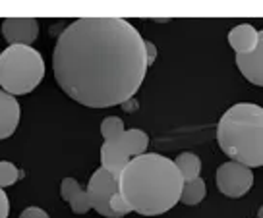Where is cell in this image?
<instances>
[{
    "mask_svg": "<svg viewBox=\"0 0 263 218\" xmlns=\"http://www.w3.org/2000/svg\"><path fill=\"white\" fill-rule=\"evenodd\" d=\"M58 85L76 103L108 108L134 98L147 72L143 37L120 17H82L66 25L52 52Z\"/></svg>",
    "mask_w": 263,
    "mask_h": 218,
    "instance_id": "6da1fadb",
    "label": "cell"
},
{
    "mask_svg": "<svg viewBox=\"0 0 263 218\" xmlns=\"http://www.w3.org/2000/svg\"><path fill=\"white\" fill-rule=\"evenodd\" d=\"M182 182L174 161L159 153H143L130 158L118 174V193L130 210L157 216L180 201Z\"/></svg>",
    "mask_w": 263,
    "mask_h": 218,
    "instance_id": "7a4b0ae2",
    "label": "cell"
},
{
    "mask_svg": "<svg viewBox=\"0 0 263 218\" xmlns=\"http://www.w3.org/2000/svg\"><path fill=\"white\" fill-rule=\"evenodd\" d=\"M217 141L232 162L246 168L263 164V108L252 103H238L221 116Z\"/></svg>",
    "mask_w": 263,
    "mask_h": 218,
    "instance_id": "3957f363",
    "label": "cell"
},
{
    "mask_svg": "<svg viewBox=\"0 0 263 218\" xmlns=\"http://www.w3.org/2000/svg\"><path fill=\"white\" fill-rule=\"evenodd\" d=\"M45 77V60L33 47L14 45L0 52V87L12 97L31 93Z\"/></svg>",
    "mask_w": 263,
    "mask_h": 218,
    "instance_id": "277c9868",
    "label": "cell"
},
{
    "mask_svg": "<svg viewBox=\"0 0 263 218\" xmlns=\"http://www.w3.org/2000/svg\"><path fill=\"white\" fill-rule=\"evenodd\" d=\"M254 186V174L252 170L242 166L238 162H224L217 170V187L222 195L238 199L246 195Z\"/></svg>",
    "mask_w": 263,
    "mask_h": 218,
    "instance_id": "5b68a950",
    "label": "cell"
},
{
    "mask_svg": "<svg viewBox=\"0 0 263 218\" xmlns=\"http://www.w3.org/2000/svg\"><path fill=\"white\" fill-rule=\"evenodd\" d=\"M89 197L91 209H95L99 214L107 218H116L115 212L108 207V201L115 193H118V178L103 168H97L89 180V186L85 189Z\"/></svg>",
    "mask_w": 263,
    "mask_h": 218,
    "instance_id": "8992f818",
    "label": "cell"
},
{
    "mask_svg": "<svg viewBox=\"0 0 263 218\" xmlns=\"http://www.w3.org/2000/svg\"><path fill=\"white\" fill-rule=\"evenodd\" d=\"M2 35L10 47H31L33 41L39 37V22L33 17H10L2 24Z\"/></svg>",
    "mask_w": 263,
    "mask_h": 218,
    "instance_id": "52a82bcc",
    "label": "cell"
},
{
    "mask_svg": "<svg viewBox=\"0 0 263 218\" xmlns=\"http://www.w3.org/2000/svg\"><path fill=\"white\" fill-rule=\"evenodd\" d=\"M263 33L257 31L254 25L250 24H240L232 27L229 33V43L230 47L236 50V54H246L255 50L263 43Z\"/></svg>",
    "mask_w": 263,
    "mask_h": 218,
    "instance_id": "ba28073f",
    "label": "cell"
},
{
    "mask_svg": "<svg viewBox=\"0 0 263 218\" xmlns=\"http://www.w3.org/2000/svg\"><path fill=\"white\" fill-rule=\"evenodd\" d=\"M20 124V103L0 89V141L8 139Z\"/></svg>",
    "mask_w": 263,
    "mask_h": 218,
    "instance_id": "9c48e42d",
    "label": "cell"
},
{
    "mask_svg": "<svg viewBox=\"0 0 263 218\" xmlns=\"http://www.w3.org/2000/svg\"><path fill=\"white\" fill-rule=\"evenodd\" d=\"M236 66L250 83L257 87L263 85V43L252 52L236 54Z\"/></svg>",
    "mask_w": 263,
    "mask_h": 218,
    "instance_id": "30bf717a",
    "label": "cell"
},
{
    "mask_svg": "<svg viewBox=\"0 0 263 218\" xmlns=\"http://www.w3.org/2000/svg\"><path fill=\"white\" fill-rule=\"evenodd\" d=\"M101 162H103L101 168L118 178L122 168L130 162V156L126 154L122 147L118 145V141H105L101 147Z\"/></svg>",
    "mask_w": 263,
    "mask_h": 218,
    "instance_id": "8fae6325",
    "label": "cell"
},
{
    "mask_svg": "<svg viewBox=\"0 0 263 218\" xmlns=\"http://www.w3.org/2000/svg\"><path fill=\"white\" fill-rule=\"evenodd\" d=\"M116 141H118V145L122 147L130 158L143 154L147 151V145H149L147 133L141 131V129H124V133Z\"/></svg>",
    "mask_w": 263,
    "mask_h": 218,
    "instance_id": "7c38bea8",
    "label": "cell"
},
{
    "mask_svg": "<svg viewBox=\"0 0 263 218\" xmlns=\"http://www.w3.org/2000/svg\"><path fill=\"white\" fill-rule=\"evenodd\" d=\"M174 166L180 174L182 182H192V180L199 178V172H201V161L199 156L194 153H180L178 158L174 161Z\"/></svg>",
    "mask_w": 263,
    "mask_h": 218,
    "instance_id": "4fadbf2b",
    "label": "cell"
},
{
    "mask_svg": "<svg viewBox=\"0 0 263 218\" xmlns=\"http://www.w3.org/2000/svg\"><path fill=\"white\" fill-rule=\"evenodd\" d=\"M205 199V182L201 178H196L192 182H184L180 193V201L188 207L199 205V203Z\"/></svg>",
    "mask_w": 263,
    "mask_h": 218,
    "instance_id": "5bb4252c",
    "label": "cell"
},
{
    "mask_svg": "<svg viewBox=\"0 0 263 218\" xmlns=\"http://www.w3.org/2000/svg\"><path fill=\"white\" fill-rule=\"evenodd\" d=\"M20 178H24V172L17 168L16 164L8 161H0V189L14 186Z\"/></svg>",
    "mask_w": 263,
    "mask_h": 218,
    "instance_id": "9a60e30c",
    "label": "cell"
},
{
    "mask_svg": "<svg viewBox=\"0 0 263 218\" xmlns=\"http://www.w3.org/2000/svg\"><path fill=\"white\" fill-rule=\"evenodd\" d=\"M101 133L105 141H116L124 133V122L116 116H108L101 124Z\"/></svg>",
    "mask_w": 263,
    "mask_h": 218,
    "instance_id": "2e32d148",
    "label": "cell"
},
{
    "mask_svg": "<svg viewBox=\"0 0 263 218\" xmlns=\"http://www.w3.org/2000/svg\"><path fill=\"white\" fill-rule=\"evenodd\" d=\"M70 209H72V212H76V214H85V212L91 209L89 197H87V193H85V189H82L80 193L72 197Z\"/></svg>",
    "mask_w": 263,
    "mask_h": 218,
    "instance_id": "e0dca14e",
    "label": "cell"
},
{
    "mask_svg": "<svg viewBox=\"0 0 263 218\" xmlns=\"http://www.w3.org/2000/svg\"><path fill=\"white\" fill-rule=\"evenodd\" d=\"M80 191H82V186L78 184V180H74V178H64V180H62L60 193H62V199H64L66 203L72 201V197H74V195H78Z\"/></svg>",
    "mask_w": 263,
    "mask_h": 218,
    "instance_id": "ac0fdd59",
    "label": "cell"
},
{
    "mask_svg": "<svg viewBox=\"0 0 263 218\" xmlns=\"http://www.w3.org/2000/svg\"><path fill=\"white\" fill-rule=\"evenodd\" d=\"M108 207H110V210L115 212L116 218H122V216H126V214L130 212V207H128V203H126L122 197H120V193H115L112 197H110V201H108Z\"/></svg>",
    "mask_w": 263,
    "mask_h": 218,
    "instance_id": "d6986e66",
    "label": "cell"
},
{
    "mask_svg": "<svg viewBox=\"0 0 263 218\" xmlns=\"http://www.w3.org/2000/svg\"><path fill=\"white\" fill-rule=\"evenodd\" d=\"M143 50H145V64L153 66V62L157 60V47L151 41H143Z\"/></svg>",
    "mask_w": 263,
    "mask_h": 218,
    "instance_id": "ffe728a7",
    "label": "cell"
},
{
    "mask_svg": "<svg viewBox=\"0 0 263 218\" xmlns=\"http://www.w3.org/2000/svg\"><path fill=\"white\" fill-rule=\"evenodd\" d=\"M20 218H49V214L43 209H39V207H27V209L20 214Z\"/></svg>",
    "mask_w": 263,
    "mask_h": 218,
    "instance_id": "44dd1931",
    "label": "cell"
},
{
    "mask_svg": "<svg viewBox=\"0 0 263 218\" xmlns=\"http://www.w3.org/2000/svg\"><path fill=\"white\" fill-rule=\"evenodd\" d=\"M10 214V201L4 189H0V218H8Z\"/></svg>",
    "mask_w": 263,
    "mask_h": 218,
    "instance_id": "7402d4cb",
    "label": "cell"
},
{
    "mask_svg": "<svg viewBox=\"0 0 263 218\" xmlns=\"http://www.w3.org/2000/svg\"><path fill=\"white\" fill-rule=\"evenodd\" d=\"M124 108V112H136L138 108H140V103L136 101V98H128V101H124L122 105H120Z\"/></svg>",
    "mask_w": 263,
    "mask_h": 218,
    "instance_id": "603a6c76",
    "label": "cell"
}]
</instances>
